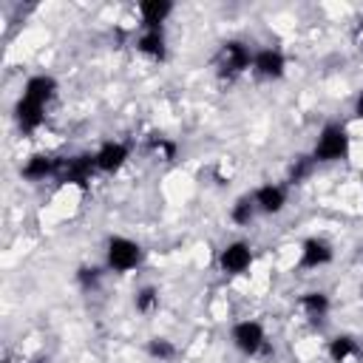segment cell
Returning a JSON list of instances; mask_svg holds the SVG:
<instances>
[{
    "label": "cell",
    "mask_w": 363,
    "mask_h": 363,
    "mask_svg": "<svg viewBox=\"0 0 363 363\" xmlns=\"http://www.w3.org/2000/svg\"><path fill=\"white\" fill-rule=\"evenodd\" d=\"M3 363H11V360H3Z\"/></svg>",
    "instance_id": "26"
},
{
    "label": "cell",
    "mask_w": 363,
    "mask_h": 363,
    "mask_svg": "<svg viewBox=\"0 0 363 363\" xmlns=\"http://www.w3.org/2000/svg\"><path fill=\"white\" fill-rule=\"evenodd\" d=\"M94 173H96L94 153H82V156H65V159H57V173H54V179L62 182V184L85 187V184L91 182Z\"/></svg>",
    "instance_id": "4"
},
{
    "label": "cell",
    "mask_w": 363,
    "mask_h": 363,
    "mask_svg": "<svg viewBox=\"0 0 363 363\" xmlns=\"http://www.w3.org/2000/svg\"><path fill=\"white\" fill-rule=\"evenodd\" d=\"M173 14V3L170 0H142L139 3V17L145 28H162V23Z\"/></svg>",
    "instance_id": "14"
},
{
    "label": "cell",
    "mask_w": 363,
    "mask_h": 363,
    "mask_svg": "<svg viewBox=\"0 0 363 363\" xmlns=\"http://www.w3.org/2000/svg\"><path fill=\"white\" fill-rule=\"evenodd\" d=\"M147 354L153 357V360H173L176 357V346H173V340H167V337H150L147 340Z\"/></svg>",
    "instance_id": "20"
},
{
    "label": "cell",
    "mask_w": 363,
    "mask_h": 363,
    "mask_svg": "<svg viewBox=\"0 0 363 363\" xmlns=\"http://www.w3.org/2000/svg\"><path fill=\"white\" fill-rule=\"evenodd\" d=\"M99 278H102L99 267H79V272H77V281H79L85 289L96 286V284H99Z\"/></svg>",
    "instance_id": "23"
},
{
    "label": "cell",
    "mask_w": 363,
    "mask_h": 363,
    "mask_svg": "<svg viewBox=\"0 0 363 363\" xmlns=\"http://www.w3.org/2000/svg\"><path fill=\"white\" fill-rule=\"evenodd\" d=\"M216 68L221 77L233 79V77L244 74L247 68H252V51L241 40H227V43H221V48L216 54Z\"/></svg>",
    "instance_id": "3"
},
{
    "label": "cell",
    "mask_w": 363,
    "mask_h": 363,
    "mask_svg": "<svg viewBox=\"0 0 363 363\" xmlns=\"http://www.w3.org/2000/svg\"><path fill=\"white\" fill-rule=\"evenodd\" d=\"M349 156V130L346 125L340 122H329L320 128L318 133V142H315V150H312V159L315 164L318 162H343Z\"/></svg>",
    "instance_id": "1"
},
{
    "label": "cell",
    "mask_w": 363,
    "mask_h": 363,
    "mask_svg": "<svg viewBox=\"0 0 363 363\" xmlns=\"http://www.w3.org/2000/svg\"><path fill=\"white\" fill-rule=\"evenodd\" d=\"M54 94H57V79L51 74H34L23 85V96L31 102H40V105H48Z\"/></svg>",
    "instance_id": "13"
},
{
    "label": "cell",
    "mask_w": 363,
    "mask_h": 363,
    "mask_svg": "<svg viewBox=\"0 0 363 363\" xmlns=\"http://www.w3.org/2000/svg\"><path fill=\"white\" fill-rule=\"evenodd\" d=\"M252 74L258 79H281L286 74V57L278 48H261L252 54Z\"/></svg>",
    "instance_id": "8"
},
{
    "label": "cell",
    "mask_w": 363,
    "mask_h": 363,
    "mask_svg": "<svg viewBox=\"0 0 363 363\" xmlns=\"http://www.w3.org/2000/svg\"><path fill=\"white\" fill-rule=\"evenodd\" d=\"M153 150L164 159V162H173L176 159V142H170V139H164V136H153Z\"/></svg>",
    "instance_id": "22"
},
{
    "label": "cell",
    "mask_w": 363,
    "mask_h": 363,
    "mask_svg": "<svg viewBox=\"0 0 363 363\" xmlns=\"http://www.w3.org/2000/svg\"><path fill=\"white\" fill-rule=\"evenodd\" d=\"M298 303H301L303 315H306L312 323H320V320L329 315V309H332V301H329V295H326V292H320V289L303 292Z\"/></svg>",
    "instance_id": "16"
},
{
    "label": "cell",
    "mask_w": 363,
    "mask_h": 363,
    "mask_svg": "<svg viewBox=\"0 0 363 363\" xmlns=\"http://www.w3.org/2000/svg\"><path fill=\"white\" fill-rule=\"evenodd\" d=\"M230 340L241 354L252 357L267 346V332H264V326L258 320H238L230 329Z\"/></svg>",
    "instance_id": "5"
},
{
    "label": "cell",
    "mask_w": 363,
    "mask_h": 363,
    "mask_svg": "<svg viewBox=\"0 0 363 363\" xmlns=\"http://www.w3.org/2000/svg\"><path fill=\"white\" fill-rule=\"evenodd\" d=\"M130 156V147L125 142H105L96 153H94V162H96V170L99 173H116Z\"/></svg>",
    "instance_id": "9"
},
{
    "label": "cell",
    "mask_w": 363,
    "mask_h": 363,
    "mask_svg": "<svg viewBox=\"0 0 363 363\" xmlns=\"http://www.w3.org/2000/svg\"><path fill=\"white\" fill-rule=\"evenodd\" d=\"M312 167H315V159H312V156H301V159H295L292 173H289V182H292V184H301V182L312 173Z\"/></svg>",
    "instance_id": "21"
},
{
    "label": "cell",
    "mask_w": 363,
    "mask_h": 363,
    "mask_svg": "<svg viewBox=\"0 0 363 363\" xmlns=\"http://www.w3.org/2000/svg\"><path fill=\"white\" fill-rule=\"evenodd\" d=\"M255 213H258V207H255V201H252V193L235 199V204L230 207V218H233L235 224H250V221L255 218Z\"/></svg>",
    "instance_id": "18"
},
{
    "label": "cell",
    "mask_w": 363,
    "mask_h": 363,
    "mask_svg": "<svg viewBox=\"0 0 363 363\" xmlns=\"http://www.w3.org/2000/svg\"><path fill=\"white\" fill-rule=\"evenodd\" d=\"M252 201H255L258 213H264V216H278V213L286 207V187H281V184H261V187L252 193Z\"/></svg>",
    "instance_id": "10"
},
{
    "label": "cell",
    "mask_w": 363,
    "mask_h": 363,
    "mask_svg": "<svg viewBox=\"0 0 363 363\" xmlns=\"http://www.w3.org/2000/svg\"><path fill=\"white\" fill-rule=\"evenodd\" d=\"M218 267L224 275H241L252 267V247L247 241H230L218 252Z\"/></svg>",
    "instance_id": "6"
},
{
    "label": "cell",
    "mask_w": 363,
    "mask_h": 363,
    "mask_svg": "<svg viewBox=\"0 0 363 363\" xmlns=\"http://www.w3.org/2000/svg\"><path fill=\"white\" fill-rule=\"evenodd\" d=\"M54 173H57V159L48 153H34L20 167V176L26 182H45V179H54Z\"/></svg>",
    "instance_id": "12"
},
{
    "label": "cell",
    "mask_w": 363,
    "mask_h": 363,
    "mask_svg": "<svg viewBox=\"0 0 363 363\" xmlns=\"http://www.w3.org/2000/svg\"><path fill=\"white\" fill-rule=\"evenodd\" d=\"M133 306H136V312H142V315L156 312V309H159V289H156V286H142V289L136 292V298H133Z\"/></svg>",
    "instance_id": "19"
},
{
    "label": "cell",
    "mask_w": 363,
    "mask_h": 363,
    "mask_svg": "<svg viewBox=\"0 0 363 363\" xmlns=\"http://www.w3.org/2000/svg\"><path fill=\"white\" fill-rule=\"evenodd\" d=\"M142 247L133 241V238H125V235H111L108 238V247H105V264L111 272H130L142 264Z\"/></svg>",
    "instance_id": "2"
},
{
    "label": "cell",
    "mask_w": 363,
    "mask_h": 363,
    "mask_svg": "<svg viewBox=\"0 0 363 363\" xmlns=\"http://www.w3.org/2000/svg\"><path fill=\"white\" fill-rule=\"evenodd\" d=\"M332 258H335V250H332V244H329L326 238H318V235H312V238H306V241L301 244L298 267H301V269H320V267L332 264Z\"/></svg>",
    "instance_id": "7"
},
{
    "label": "cell",
    "mask_w": 363,
    "mask_h": 363,
    "mask_svg": "<svg viewBox=\"0 0 363 363\" xmlns=\"http://www.w3.org/2000/svg\"><path fill=\"white\" fill-rule=\"evenodd\" d=\"M354 113L363 119V91H360V94H357V99H354Z\"/></svg>",
    "instance_id": "24"
},
{
    "label": "cell",
    "mask_w": 363,
    "mask_h": 363,
    "mask_svg": "<svg viewBox=\"0 0 363 363\" xmlns=\"http://www.w3.org/2000/svg\"><path fill=\"white\" fill-rule=\"evenodd\" d=\"M14 119H17V128H20L23 133H34V130L43 125V119H45V105L20 96L17 105H14Z\"/></svg>",
    "instance_id": "11"
},
{
    "label": "cell",
    "mask_w": 363,
    "mask_h": 363,
    "mask_svg": "<svg viewBox=\"0 0 363 363\" xmlns=\"http://www.w3.org/2000/svg\"><path fill=\"white\" fill-rule=\"evenodd\" d=\"M136 48L150 57V60H164L167 57V43H164V31L162 28H145L139 37H136Z\"/></svg>",
    "instance_id": "15"
},
{
    "label": "cell",
    "mask_w": 363,
    "mask_h": 363,
    "mask_svg": "<svg viewBox=\"0 0 363 363\" xmlns=\"http://www.w3.org/2000/svg\"><path fill=\"white\" fill-rule=\"evenodd\" d=\"M354 354H357V340L352 335H337V337L329 340V357H332V363H346Z\"/></svg>",
    "instance_id": "17"
},
{
    "label": "cell",
    "mask_w": 363,
    "mask_h": 363,
    "mask_svg": "<svg viewBox=\"0 0 363 363\" xmlns=\"http://www.w3.org/2000/svg\"><path fill=\"white\" fill-rule=\"evenodd\" d=\"M360 34H363V20H360Z\"/></svg>",
    "instance_id": "25"
}]
</instances>
